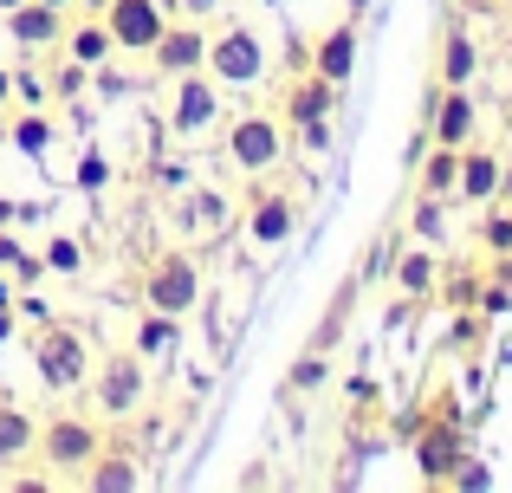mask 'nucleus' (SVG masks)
<instances>
[{
  "label": "nucleus",
  "mask_w": 512,
  "mask_h": 493,
  "mask_svg": "<svg viewBox=\"0 0 512 493\" xmlns=\"http://www.w3.org/2000/svg\"><path fill=\"white\" fill-rule=\"evenodd\" d=\"M33 377H39V390H46V396L85 390V377H91L85 331H72V325H46V331H39V338H33Z\"/></svg>",
  "instance_id": "1"
},
{
  "label": "nucleus",
  "mask_w": 512,
  "mask_h": 493,
  "mask_svg": "<svg viewBox=\"0 0 512 493\" xmlns=\"http://www.w3.org/2000/svg\"><path fill=\"white\" fill-rule=\"evenodd\" d=\"M91 364H98V357H91ZM85 383H91V409H98V422L137 416L143 396H150V370H143L137 351H111L98 364V377H85Z\"/></svg>",
  "instance_id": "2"
},
{
  "label": "nucleus",
  "mask_w": 512,
  "mask_h": 493,
  "mask_svg": "<svg viewBox=\"0 0 512 493\" xmlns=\"http://www.w3.org/2000/svg\"><path fill=\"white\" fill-rule=\"evenodd\" d=\"M33 448H39V461H46V474H78L104 448V429H98V416L65 409V416H52L46 429L33 435Z\"/></svg>",
  "instance_id": "3"
},
{
  "label": "nucleus",
  "mask_w": 512,
  "mask_h": 493,
  "mask_svg": "<svg viewBox=\"0 0 512 493\" xmlns=\"http://www.w3.org/2000/svg\"><path fill=\"white\" fill-rule=\"evenodd\" d=\"M143 305L150 312H169V318H188L201 305V260L188 247L163 253V260L143 273Z\"/></svg>",
  "instance_id": "4"
},
{
  "label": "nucleus",
  "mask_w": 512,
  "mask_h": 493,
  "mask_svg": "<svg viewBox=\"0 0 512 493\" xmlns=\"http://www.w3.org/2000/svg\"><path fill=\"white\" fill-rule=\"evenodd\" d=\"M279 156H286V130H279V117L247 111V117L227 124V163H234L240 176H266V169H279Z\"/></svg>",
  "instance_id": "5"
},
{
  "label": "nucleus",
  "mask_w": 512,
  "mask_h": 493,
  "mask_svg": "<svg viewBox=\"0 0 512 493\" xmlns=\"http://www.w3.org/2000/svg\"><path fill=\"white\" fill-rule=\"evenodd\" d=\"M201 72L214 85H253L266 72V39L253 26H221V33H208V65Z\"/></svg>",
  "instance_id": "6"
},
{
  "label": "nucleus",
  "mask_w": 512,
  "mask_h": 493,
  "mask_svg": "<svg viewBox=\"0 0 512 493\" xmlns=\"http://www.w3.org/2000/svg\"><path fill=\"white\" fill-rule=\"evenodd\" d=\"M104 26H111V39H117V52H130V59H143V52L163 39V26L175 20L169 13V0H104V13H98Z\"/></svg>",
  "instance_id": "7"
},
{
  "label": "nucleus",
  "mask_w": 512,
  "mask_h": 493,
  "mask_svg": "<svg viewBox=\"0 0 512 493\" xmlns=\"http://www.w3.org/2000/svg\"><path fill=\"white\" fill-rule=\"evenodd\" d=\"M143 59H150L156 78H169V85H175V78H188V72L208 65V33H201V20H169L163 39H156Z\"/></svg>",
  "instance_id": "8"
},
{
  "label": "nucleus",
  "mask_w": 512,
  "mask_h": 493,
  "mask_svg": "<svg viewBox=\"0 0 512 493\" xmlns=\"http://www.w3.org/2000/svg\"><path fill=\"white\" fill-rule=\"evenodd\" d=\"M292 228H299V195H292V189H266V195H253V202L240 208V234H247V247H286Z\"/></svg>",
  "instance_id": "9"
},
{
  "label": "nucleus",
  "mask_w": 512,
  "mask_h": 493,
  "mask_svg": "<svg viewBox=\"0 0 512 493\" xmlns=\"http://www.w3.org/2000/svg\"><path fill=\"white\" fill-rule=\"evenodd\" d=\"M169 221L182 241H214V234L234 228V202H227L221 189H182L169 202Z\"/></svg>",
  "instance_id": "10"
},
{
  "label": "nucleus",
  "mask_w": 512,
  "mask_h": 493,
  "mask_svg": "<svg viewBox=\"0 0 512 493\" xmlns=\"http://www.w3.org/2000/svg\"><path fill=\"white\" fill-rule=\"evenodd\" d=\"M474 130H480V104L467 98V85H435V98H428V143L461 150V143H474Z\"/></svg>",
  "instance_id": "11"
},
{
  "label": "nucleus",
  "mask_w": 512,
  "mask_h": 493,
  "mask_svg": "<svg viewBox=\"0 0 512 493\" xmlns=\"http://www.w3.org/2000/svg\"><path fill=\"white\" fill-rule=\"evenodd\" d=\"M221 124V85L201 72L175 78V104H169V130L175 137H201V130Z\"/></svg>",
  "instance_id": "12"
},
{
  "label": "nucleus",
  "mask_w": 512,
  "mask_h": 493,
  "mask_svg": "<svg viewBox=\"0 0 512 493\" xmlns=\"http://www.w3.org/2000/svg\"><path fill=\"white\" fill-rule=\"evenodd\" d=\"M415 461H422V481L428 487H448L454 468L467 461V442L454 422H435V429H415Z\"/></svg>",
  "instance_id": "13"
},
{
  "label": "nucleus",
  "mask_w": 512,
  "mask_h": 493,
  "mask_svg": "<svg viewBox=\"0 0 512 493\" xmlns=\"http://www.w3.org/2000/svg\"><path fill=\"white\" fill-rule=\"evenodd\" d=\"M78 487L85 493H137L143 487V468L130 448H98V455L78 468Z\"/></svg>",
  "instance_id": "14"
},
{
  "label": "nucleus",
  "mask_w": 512,
  "mask_h": 493,
  "mask_svg": "<svg viewBox=\"0 0 512 493\" xmlns=\"http://www.w3.org/2000/svg\"><path fill=\"white\" fill-rule=\"evenodd\" d=\"M500 189H506V163H500V150L461 143V176H454V195H461V202H493Z\"/></svg>",
  "instance_id": "15"
},
{
  "label": "nucleus",
  "mask_w": 512,
  "mask_h": 493,
  "mask_svg": "<svg viewBox=\"0 0 512 493\" xmlns=\"http://www.w3.org/2000/svg\"><path fill=\"white\" fill-rule=\"evenodd\" d=\"M7 33H13V46H26V52H39V46H59V33H65V13H59V7H46V0H20V7L7 13Z\"/></svg>",
  "instance_id": "16"
},
{
  "label": "nucleus",
  "mask_w": 512,
  "mask_h": 493,
  "mask_svg": "<svg viewBox=\"0 0 512 493\" xmlns=\"http://www.w3.org/2000/svg\"><path fill=\"white\" fill-rule=\"evenodd\" d=\"M59 46H65V59L85 65V72H98V65H111V59H117V39H111V26H104L98 13H85L78 26H65Z\"/></svg>",
  "instance_id": "17"
},
{
  "label": "nucleus",
  "mask_w": 512,
  "mask_h": 493,
  "mask_svg": "<svg viewBox=\"0 0 512 493\" xmlns=\"http://www.w3.org/2000/svg\"><path fill=\"white\" fill-rule=\"evenodd\" d=\"M312 72L331 78V85H350V78H357V20L331 26V33L318 39L312 46Z\"/></svg>",
  "instance_id": "18"
},
{
  "label": "nucleus",
  "mask_w": 512,
  "mask_h": 493,
  "mask_svg": "<svg viewBox=\"0 0 512 493\" xmlns=\"http://www.w3.org/2000/svg\"><path fill=\"white\" fill-rule=\"evenodd\" d=\"M338 91L344 85H331V78H299V85L286 91V124H299V117H331L338 111Z\"/></svg>",
  "instance_id": "19"
},
{
  "label": "nucleus",
  "mask_w": 512,
  "mask_h": 493,
  "mask_svg": "<svg viewBox=\"0 0 512 493\" xmlns=\"http://www.w3.org/2000/svg\"><path fill=\"white\" fill-rule=\"evenodd\" d=\"M480 72V46L467 33H448L441 39V65H435V85H474Z\"/></svg>",
  "instance_id": "20"
},
{
  "label": "nucleus",
  "mask_w": 512,
  "mask_h": 493,
  "mask_svg": "<svg viewBox=\"0 0 512 493\" xmlns=\"http://www.w3.org/2000/svg\"><path fill=\"white\" fill-rule=\"evenodd\" d=\"M33 435H39V422L26 416L13 396H0V461H20V455H33Z\"/></svg>",
  "instance_id": "21"
},
{
  "label": "nucleus",
  "mask_w": 512,
  "mask_h": 493,
  "mask_svg": "<svg viewBox=\"0 0 512 493\" xmlns=\"http://www.w3.org/2000/svg\"><path fill=\"white\" fill-rule=\"evenodd\" d=\"M175 344H182V318L150 312V305H143V318H137V357H169Z\"/></svg>",
  "instance_id": "22"
},
{
  "label": "nucleus",
  "mask_w": 512,
  "mask_h": 493,
  "mask_svg": "<svg viewBox=\"0 0 512 493\" xmlns=\"http://www.w3.org/2000/svg\"><path fill=\"white\" fill-rule=\"evenodd\" d=\"M52 137H59V130H52V117H46V111H26V104H20V117L7 124V143H13L20 156H46Z\"/></svg>",
  "instance_id": "23"
},
{
  "label": "nucleus",
  "mask_w": 512,
  "mask_h": 493,
  "mask_svg": "<svg viewBox=\"0 0 512 493\" xmlns=\"http://www.w3.org/2000/svg\"><path fill=\"white\" fill-rule=\"evenodd\" d=\"M415 169H422V195H454V176H461V150L435 143V150L415 156Z\"/></svg>",
  "instance_id": "24"
},
{
  "label": "nucleus",
  "mask_w": 512,
  "mask_h": 493,
  "mask_svg": "<svg viewBox=\"0 0 512 493\" xmlns=\"http://www.w3.org/2000/svg\"><path fill=\"white\" fill-rule=\"evenodd\" d=\"M435 273H441V266H435V253H428V247H409L396 260V286L415 292V299H428V292H435Z\"/></svg>",
  "instance_id": "25"
},
{
  "label": "nucleus",
  "mask_w": 512,
  "mask_h": 493,
  "mask_svg": "<svg viewBox=\"0 0 512 493\" xmlns=\"http://www.w3.org/2000/svg\"><path fill=\"white\" fill-rule=\"evenodd\" d=\"M39 260H46V273H59V279H78V273H85V241H72V234H52Z\"/></svg>",
  "instance_id": "26"
},
{
  "label": "nucleus",
  "mask_w": 512,
  "mask_h": 493,
  "mask_svg": "<svg viewBox=\"0 0 512 493\" xmlns=\"http://www.w3.org/2000/svg\"><path fill=\"white\" fill-rule=\"evenodd\" d=\"M72 182H78V195H104V189H111V163H104L98 150H78Z\"/></svg>",
  "instance_id": "27"
},
{
  "label": "nucleus",
  "mask_w": 512,
  "mask_h": 493,
  "mask_svg": "<svg viewBox=\"0 0 512 493\" xmlns=\"http://www.w3.org/2000/svg\"><path fill=\"white\" fill-rule=\"evenodd\" d=\"M292 130H299V150L305 156H325L331 150V117H299Z\"/></svg>",
  "instance_id": "28"
},
{
  "label": "nucleus",
  "mask_w": 512,
  "mask_h": 493,
  "mask_svg": "<svg viewBox=\"0 0 512 493\" xmlns=\"http://www.w3.org/2000/svg\"><path fill=\"white\" fill-rule=\"evenodd\" d=\"M448 487H461V493H487V487H493V468H487V461H474V455H467L461 468H454V481H448Z\"/></svg>",
  "instance_id": "29"
},
{
  "label": "nucleus",
  "mask_w": 512,
  "mask_h": 493,
  "mask_svg": "<svg viewBox=\"0 0 512 493\" xmlns=\"http://www.w3.org/2000/svg\"><path fill=\"white\" fill-rule=\"evenodd\" d=\"M325 377H331L325 357H299V364H292V390H318Z\"/></svg>",
  "instance_id": "30"
},
{
  "label": "nucleus",
  "mask_w": 512,
  "mask_h": 493,
  "mask_svg": "<svg viewBox=\"0 0 512 493\" xmlns=\"http://www.w3.org/2000/svg\"><path fill=\"white\" fill-rule=\"evenodd\" d=\"M13 104H26V111H46V85H39L33 72H20V78H13Z\"/></svg>",
  "instance_id": "31"
},
{
  "label": "nucleus",
  "mask_w": 512,
  "mask_h": 493,
  "mask_svg": "<svg viewBox=\"0 0 512 493\" xmlns=\"http://www.w3.org/2000/svg\"><path fill=\"white\" fill-rule=\"evenodd\" d=\"M13 312H20V318H26V325H52V305H46V299H39V292H33V286H26V292H20V299H13Z\"/></svg>",
  "instance_id": "32"
},
{
  "label": "nucleus",
  "mask_w": 512,
  "mask_h": 493,
  "mask_svg": "<svg viewBox=\"0 0 512 493\" xmlns=\"http://www.w3.org/2000/svg\"><path fill=\"white\" fill-rule=\"evenodd\" d=\"M85 85H91V72L65 59V65H59V98H85Z\"/></svg>",
  "instance_id": "33"
},
{
  "label": "nucleus",
  "mask_w": 512,
  "mask_h": 493,
  "mask_svg": "<svg viewBox=\"0 0 512 493\" xmlns=\"http://www.w3.org/2000/svg\"><path fill=\"white\" fill-rule=\"evenodd\" d=\"M415 234H422V241H435V234H441V195H428V202L415 208Z\"/></svg>",
  "instance_id": "34"
},
{
  "label": "nucleus",
  "mask_w": 512,
  "mask_h": 493,
  "mask_svg": "<svg viewBox=\"0 0 512 493\" xmlns=\"http://www.w3.org/2000/svg\"><path fill=\"white\" fill-rule=\"evenodd\" d=\"M13 279H20V286H39V279H46V260H39V253L26 247L20 260H13Z\"/></svg>",
  "instance_id": "35"
},
{
  "label": "nucleus",
  "mask_w": 512,
  "mask_h": 493,
  "mask_svg": "<svg viewBox=\"0 0 512 493\" xmlns=\"http://www.w3.org/2000/svg\"><path fill=\"white\" fill-rule=\"evenodd\" d=\"M20 253H26V241L13 228H0V273H13V260H20Z\"/></svg>",
  "instance_id": "36"
},
{
  "label": "nucleus",
  "mask_w": 512,
  "mask_h": 493,
  "mask_svg": "<svg viewBox=\"0 0 512 493\" xmlns=\"http://www.w3.org/2000/svg\"><path fill=\"white\" fill-rule=\"evenodd\" d=\"M487 247L512 253V215H493V221H487Z\"/></svg>",
  "instance_id": "37"
},
{
  "label": "nucleus",
  "mask_w": 512,
  "mask_h": 493,
  "mask_svg": "<svg viewBox=\"0 0 512 493\" xmlns=\"http://www.w3.org/2000/svg\"><path fill=\"white\" fill-rule=\"evenodd\" d=\"M480 312H487V318L512 312V292H506V286H487V292H480Z\"/></svg>",
  "instance_id": "38"
},
{
  "label": "nucleus",
  "mask_w": 512,
  "mask_h": 493,
  "mask_svg": "<svg viewBox=\"0 0 512 493\" xmlns=\"http://www.w3.org/2000/svg\"><path fill=\"white\" fill-rule=\"evenodd\" d=\"M7 487H13V493H39V487H52V474H13Z\"/></svg>",
  "instance_id": "39"
},
{
  "label": "nucleus",
  "mask_w": 512,
  "mask_h": 493,
  "mask_svg": "<svg viewBox=\"0 0 512 493\" xmlns=\"http://www.w3.org/2000/svg\"><path fill=\"white\" fill-rule=\"evenodd\" d=\"M175 7H182L188 20H201V13H214V7H221V0H175Z\"/></svg>",
  "instance_id": "40"
},
{
  "label": "nucleus",
  "mask_w": 512,
  "mask_h": 493,
  "mask_svg": "<svg viewBox=\"0 0 512 493\" xmlns=\"http://www.w3.org/2000/svg\"><path fill=\"white\" fill-rule=\"evenodd\" d=\"M13 325H20V312H13V305H0V344L13 338Z\"/></svg>",
  "instance_id": "41"
},
{
  "label": "nucleus",
  "mask_w": 512,
  "mask_h": 493,
  "mask_svg": "<svg viewBox=\"0 0 512 493\" xmlns=\"http://www.w3.org/2000/svg\"><path fill=\"white\" fill-rule=\"evenodd\" d=\"M13 221H20V202H7V195H0V228H13Z\"/></svg>",
  "instance_id": "42"
},
{
  "label": "nucleus",
  "mask_w": 512,
  "mask_h": 493,
  "mask_svg": "<svg viewBox=\"0 0 512 493\" xmlns=\"http://www.w3.org/2000/svg\"><path fill=\"white\" fill-rule=\"evenodd\" d=\"M0 104H13V72H0Z\"/></svg>",
  "instance_id": "43"
},
{
  "label": "nucleus",
  "mask_w": 512,
  "mask_h": 493,
  "mask_svg": "<svg viewBox=\"0 0 512 493\" xmlns=\"http://www.w3.org/2000/svg\"><path fill=\"white\" fill-rule=\"evenodd\" d=\"M72 7H85V13H104V0H72Z\"/></svg>",
  "instance_id": "44"
},
{
  "label": "nucleus",
  "mask_w": 512,
  "mask_h": 493,
  "mask_svg": "<svg viewBox=\"0 0 512 493\" xmlns=\"http://www.w3.org/2000/svg\"><path fill=\"white\" fill-rule=\"evenodd\" d=\"M0 305H13V286H7V279H0Z\"/></svg>",
  "instance_id": "45"
},
{
  "label": "nucleus",
  "mask_w": 512,
  "mask_h": 493,
  "mask_svg": "<svg viewBox=\"0 0 512 493\" xmlns=\"http://www.w3.org/2000/svg\"><path fill=\"white\" fill-rule=\"evenodd\" d=\"M344 7H350V13H363V7H370V0H344Z\"/></svg>",
  "instance_id": "46"
},
{
  "label": "nucleus",
  "mask_w": 512,
  "mask_h": 493,
  "mask_svg": "<svg viewBox=\"0 0 512 493\" xmlns=\"http://www.w3.org/2000/svg\"><path fill=\"white\" fill-rule=\"evenodd\" d=\"M46 7H59V13H65V7H72V0H46Z\"/></svg>",
  "instance_id": "47"
},
{
  "label": "nucleus",
  "mask_w": 512,
  "mask_h": 493,
  "mask_svg": "<svg viewBox=\"0 0 512 493\" xmlns=\"http://www.w3.org/2000/svg\"><path fill=\"white\" fill-rule=\"evenodd\" d=\"M13 7H20V0H0V13H13Z\"/></svg>",
  "instance_id": "48"
},
{
  "label": "nucleus",
  "mask_w": 512,
  "mask_h": 493,
  "mask_svg": "<svg viewBox=\"0 0 512 493\" xmlns=\"http://www.w3.org/2000/svg\"><path fill=\"white\" fill-rule=\"evenodd\" d=\"M260 7H279V0H260Z\"/></svg>",
  "instance_id": "49"
}]
</instances>
